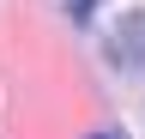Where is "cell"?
Instances as JSON below:
<instances>
[{
    "label": "cell",
    "mask_w": 145,
    "mask_h": 139,
    "mask_svg": "<svg viewBox=\"0 0 145 139\" xmlns=\"http://www.w3.org/2000/svg\"><path fill=\"white\" fill-rule=\"evenodd\" d=\"M91 6H97V0H72V12H79V18H85V12H91Z\"/></svg>",
    "instance_id": "cell-1"
},
{
    "label": "cell",
    "mask_w": 145,
    "mask_h": 139,
    "mask_svg": "<svg viewBox=\"0 0 145 139\" xmlns=\"http://www.w3.org/2000/svg\"><path fill=\"white\" fill-rule=\"evenodd\" d=\"M91 139H121V133H115V127H103V133H91Z\"/></svg>",
    "instance_id": "cell-2"
}]
</instances>
